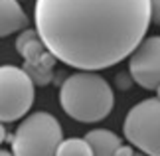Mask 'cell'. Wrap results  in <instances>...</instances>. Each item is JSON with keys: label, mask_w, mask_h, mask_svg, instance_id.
<instances>
[{"label": "cell", "mask_w": 160, "mask_h": 156, "mask_svg": "<svg viewBox=\"0 0 160 156\" xmlns=\"http://www.w3.org/2000/svg\"><path fill=\"white\" fill-rule=\"evenodd\" d=\"M38 38V32H34V30H24V32L18 36V40H16V49H18V53H22L24 52V48H26V43L28 42H32Z\"/></svg>", "instance_id": "cell-12"}, {"label": "cell", "mask_w": 160, "mask_h": 156, "mask_svg": "<svg viewBox=\"0 0 160 156\" xmlns=\"http://www.w3.org/2000/svg\"><path fill=\"white\" fill-rule=\"evenodd\" d=\"M127 140L146 156H160V99H144L128 111L122 124Z\"/></svg>", "instance_id": "cell-4"}, {"label": "cell", "mask_w": 160, "mask_h": 156, "mask_svg": "<svg viewBox=\"0 0 160 156\" xmlns=\"http://www.w3.org/2000/svg\"><path fill=\"white\" fill-rule=\"evenodd\" d=\"M132 83L134 81H132V77L128 75V73H119V75H117V87L122 89V91H127Z\"/></svg>", "instance_id": "cell-14"}, {"label": "cell", "mask_w": 160, "mask_h": 156, "mask_svg": "<svg viewBox=\"0 0 160 156\" xmlns=\"http://www.w3.org/2000/svg\"><path fill=\"white\" fill-rule=\"evenodd\" d=\"M63 140L59 121L50 113H32L16 128L12 140L14 156H55Z\"/></svg>", "instance_id": "cell-3"}, {"label": "cell", "mask_w": 160, "mask_h": 156, "mask_svg": "<svg viewBox=\"0 0 160 156\" xmlns=\"http://www.w3.org/2000/svg\"><path fill=\"white\" fill-rule=\"evenodd\" d=\"M132 156H144V154H132Z\"/></svg>", "instance_id": "cell-20"}, {"label": "cell", "mask_w": 160, "mask_h": 156, "mask_svg": "<svg viewBox=\"0 0 160 156\" xmlns=\"http://www.w3.org/2000/svg\"><path fill=\"white\" fill-rule=\"evenodd\" d=\"M59 105L79 123L103 121L115 107L111 85L95 71H77L59 85Z\"/></svg>", "instance_id": "cell-2"}, {"label": "cell", "mask_w": 160, "mask_h": 156, "mask_svg": "<svg viewBox=\"0 0 160 156\" xmlns=\"http://www.w3.org/2000/svg\"><path fill=\"white\" fill-rule=\"evenodd\" d=\"M128 71L137 85L154 91L160 85V36H150L140 42L131 53Z\"/></svg>", "instance_id": "cell-6"}, {"label": "cell", "mask_w": 160, "mask_h": 156, "mask_svg": "<svg viewBox=\"0 0 160 156\" xmlns=\"http://www.w3.org/2000/svg\"><path fill=\"white\" fill-rule=\"evenodd\" d=\"M44 52H46L44 42H42L40 38H36V40H32V42H28V43H26V48H24V52H22L20 55L28 61V63L38 65V61H40L42 55H44Z\"/></svg>", "instance_id": "cell-11"}, {"label": "cell", "mask_w": 160, "mask_h": 156, "mask_svg": "<svg viewBox=\"0 0 160 156\" xmlns=\"http://www.w3.org/2000/svg\"><path fill=\"white\" fill-rule=\"evenodd\" d=\"M0 156H14V154L8 152V150H0Z\"/></svg>", "instance_id": "cell-18"}, {"label": "cell", "mask_w": 160, "mask_h": 156, "mask_svg": "<svg viewBox=\"0 0 160 156\" xmlns=\"http://www.w3.org/2000/svg\"><path fill=\"white\" fill-rule=\"evenodd\" d=\"M28 26V16L18 0H0V38Z\"/></svg>", "instance_id": "cell-7"}, {"label": "cell", "mask_w": 160, "mask_h": 156, "mask_svg": "<svg viewBox=\"0 0 160 156\" xmlns=\"http://www.w3.org/2000/svg\"><path fill=\"white\" fill-rule=\"evenodd\" d=\"M34 83L22 67H0V123L22 118L34 105Z\"/></svg>", "instance_id": "cell-5"}, {"label": "cell", "mask_w": 160, "mask_h": 156, "mask_svg": "<svg viewBox=\"0 0 160 156\" xmlns=\"http://www.w3.org/2000/svg\"><path fill=\"white\" fill-rule=\"evenodd\" d=\"M55 63H58V58H55L52 52H48V49H46L44 55H42L40 61H38V67H42V69H48V71H50V69H53V65H55Z\"/></svg>", "instance_id": "cell-13"}, {"label": "cell", "mask_w": 160, "mask_h": 156, "mask_svg": "<svg viewBox=\"0 0 160 156\" xmlns=\"http://www.w3.org/2000/svg\"><path fill=\"white\" fill-rule=\"evenodd\" d=\"M2 140H6V128H4V124L0 123V144H2Z\"/></svg>", "instance_id": "cell-17"}, {"label": "cell", "mask_w": 160, "mask_h": 156, "mask_svg": "<svg viewBox=\"0 0 160 156\" xmlns=\"http://www.w3.org/2000/svg\"><path fill=\"white\" fill-rule=\"evenodd\" d=\"M85 140H87V144L91 146L93 156H115V150L122 144L121 138L115 133L105 130V128L89 130V133L85 134Z\"/></svg>", "instance_id": "cell-8"}, {"label": "cell", "mask_w": 160, "mask_h": 156, "mask_svg": "<svg viewBox=\"0 0 160 156\" xmlns=\"http://www.w3.org/2000/svg\"><path fill=\"white\" fill-rule=\"evenodd\" d=\"M24 71H26V75L32 79V83L34 85H40V87H46V85H50L52 81H53V71L50 69H42V67H38V65H34V63H24V67H22Z\"/></svg>", "instance_id": "cell-10"}, {"label": "cell", "mask_w": 160, "mask_h": 156, "mask_svg": "<svg viewBox=\"0 0 160 156\" xmlns=\"http://www.w3.org/2000/svg\"><path fill=\"white\" fill-rule=\"evenodd\" d=\"M154 91H156V95H158V97H156V99H160V85H158V87H156V89H154Z\"/></svg>", "instance_id": "cell-19"}, {"label": "cell", "mask_w": 160, "mask_h": 156, "mask_svg": "<svg viewBox=\"0 0 160 156\" xmlns=\"http://www.w3.org/2000/svg\"><path fill=\"white\" fill-rule=\"evenodd\" d=\"M55 156H93L85 138H65L59 142Z\"/></svg>", "instance_id": "cell-9"}, {"label": "cell", "mask_w": 160, "mask_h": 156, "mask_svg": "<svg viewBox=\"0 0 160 156\" xmlns=\"http://www.w3.org/2000/svg\"><path fill=\"white\" fill-rule=\"evenodd\" d=\"M132 146H127V144H121L119 148L115 150V156H132Z\"/></svg>", "instance_id": "cell-16"}, {"label": "cell", "mask_w": 160, "mask_h": 156, "mask_svg": "<svg viewBox=\"0 0 160 156\" xmlns=\"http://www.w3.org/2000/svg\"><path fill=\"white\" fill-rule=\"evenodd\" d=\"M34 22L59 61L99 71L140 46L150 26V0H36Z\"/></svg>", "instance_id": "cell-1"}, {"label": "cell", "mask_w": 160, "mask_h": 156, "mask_svg": "<svg viewBox=\"0 0 160 156\" xmlns=\"http://www.w3.org/2000/svg\"><path fill=\"white\" fill-rule=\"evenodd\" d=\"M150 22L160 26V0H150Z\"/></svg>", "instance_id": "cell-15"}]
</instances>
